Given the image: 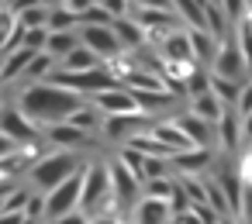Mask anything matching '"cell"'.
Segmentation results:
<instances>
[{"instance_id": "obj_11", "label": "cell", "mask_w": 252, "mask_h": 224, "mask_svg": "<svg viewBox=\"0 0 252 224\" xmlns=\"http://www.w3.org/2000/svg\"><path fill=\"white\" fill-rule=\"evenodd\" d=\"M173 124L190 138V145H193V148H211V152H214V141H218L214 124H207V121L193 117L190 111H176V114H173Z\"/></svg>"}, {"instance_id": "obj_21", "label": "cell", "mask_w": 252, "mask_h": 224, "mask_svg": "<svg viewBox=\"0 0 252 224\" xmlns=\"http://www.w3.org/2000/svg\"><path fill=\"white\" fill-rule=\"evenodd\" d=\"M100 66H104V59L97 52H90L87 45H80L59 62V73H90V69H100Z\"/></svg>"}, {"instance_id": "obj_14", "label": "cell", "mask_w": 252, "mask_h": 224, "mask_svg": "<svg viewBox=\"0 0 252 224\" xmlns=\"http://www.w3.org/2000/svg\"><path fill=\"white\" fill-rule=\"evenodd\" d=\"M35 56L38 52H28V49H14L7 56H0V90L21 86V80H25V73H28V66H32Z\"/></svg>"}, {"instance_id": "obj_37", "label": "cell", "mask_w": 252, "mask_h": 224, "mask_svg": "<svg viewBox=\"0 0 252 224\" xmlns=\"http://www.w3.org/2000/svg\"><path fill=\"white\" fill-rule=\"evenodd\" d=\"M235 111H238L242 117H249V114H252V80L245 83V90H242V100H238V107H235Z\"/></svg>"}, {"instance_id": "obj_9", "label": "cell", "mask_w": 252, "mask_h": 224, "mask_svg": "<svg viewBox=\"0 0 252 224\" xmlns=\"http://www.w3.org/2000/svg\"><path fill=\"white\" fill-rule=\"evenodd\" d=\"M80 42H83L90 52H97L104 62H114V59L125 52L111 25H80Z\"/></svg>"}, {"instance_id": "obj_2", "label": "cell", "mask_w": 252, "mask_h": 224, "mask_svg": "<svg viewBox=\"0 0 252 224\" xmlns=\"http://www.w3.org/2000/svg\"><path fill=\"white\" fill-rule=\"evenodd\" d=\"M90 162V155L83 152H63V148H49L25 176V183L35 190V193H52L59 183H66L69 176H76L83 166Z\"/></svg>"}, {"instance_id": "obj_15", "label": "cell", "mask_w": 252, "mask_h": 224, "mask_svg": "<svg viewBox=\"0 0 252 224\" xmlns=\"http://www.w3.org/2000/svg\"><path fill=\"white\" fill-rule=\"evenodd\" d=\"M214 162L218 159H214L211 148H190V152H180V155L169 159V166H173L176 176H207L214 169Z\"/></svg>"}, {"instance_id": "obj_25", "label": "cell", "mask_w": 252, "mask_h": 224, "mask_svg": "<svg viewBox=\"0 0 252 224\" xmlns=\"http://www.w3.org/2000/svg\"><path fill=\"white\" fill-rule=\"evenodd\" d=\"M69 124L97 138V135H100V128H104V114H100V111H97V107H94V104L87 100V104H83V107H80V111H76V114L69 117Z\"/></svg>"}, {"instance_id": "obj_12", "label": "cell", "mask_w": 252, "mask_h": 224, "mask_svg": "<svg viewBox=\"0 0 252 224\" xmlns=\"http://www.w3.org/2000/svg\"><path fill=\"white\" fill-rule=\"evenodd\" d=\"M104 117H118V114H135L138 111V104H135V97L128 93V86H114V90H100V93H94V97H87Z\"/></svg>"}, {"instance_id": "obj_8", "label": "cell", "mask_w": 252, "mask_h": 224, "mask_svg": "<svg viewBox=\"0 0 252 224\" xmlns=\"http://www.w3.org/2000/svg\"><path fill=\"white\" fill-rule=\"evenodd\" d=\"M0 135H7V138L18 141L21 148H25V145H35V141H45L42 131H38V128H35L11 100L4 104V111H0Z\"/></svg>"}, {"instance_id": "obj_17", "label": "cell", "mask_w": 252, "mask_h": 224, "mask_svg": "<svg viewBox=\"0 0 252 224\" xmlns=\"http://www.w3.org/2000/svg\"><path fill=\"white\" fill-rule=\"evenodd\" d=\"M214 131H218V145H221V152L231 155V152L242 145V114H238L235 107H228L224 117L214 124Z\"/></svg>"}, {"instance_id": "obj_41", "label": "cell", "mask_w": 252, "mask_h": 224, "mask_svg": "<svg viewBox=\"0 0 252 224\" xmlns=\"http://www.w3.org/2000/svg\"><path fill=\"white\" fill-rule=\"evenodd\" d=\"M238 172H242V179H245V186H252V152L238 162Z\"/></svg>"}, {"instance_id": "obj_1", "label": "cell", "mask_w": 252, "mask_h": 224, "mask_svg": "<svg viewBox=\"0 0 252 224\" xmlns=\"http://www.w3.org/2000/svg\"><path fill=\"white\" fill-rule=\"evenodd\" d=\"M11 104L38 128V131H49L56 124H66L83 104L87 97L59 86V83H32V86H18V93L11 97Z\"/></svg>"}, {"instance_id": "obj_45", "label": "cell", "mask_w": 252, "mask_h": 224, "mask_svg": "<svg viewBox=\"0 0 252 224\" xmlns=\"http://www.w3.org/2000/svg\"><path fill=\"white\" fill-rule=\"evenodd\" d=\"M0 224H25V214H0Z\"/></svg>"}, {"instance_id": "obj_36", "label": "cell", "mask_w": 252, "mask_h": 224, "mask_svg": "<svg viewBox=\"0 0 252 224\" xmlns=\"http://www.w3.org/2000/svg\"><path fill=\"white\" fill-rule=\"evenodd\" d=\"M63 7H66V11H73V14L83 21V14L97 7V0H63Z\"/></svg>"}, {"instance_id": "obj_30", "label": "cell", "mask_w": 252, "mask_h": 224, "mask_svg": "<svg viewBox=\"0 0 252 224\" xmlns=\"http://www.w3.org/2000/svg\"><path fill=\"white\" fill-rule=\"evenodd\" d=\"M18 25H21L25 31H32V28H49V7H28V11H21V14H18Z\"/></svg>"}, {"instance_id": "obj_51", "label": "cell", "mask_w": 252, "mask_h": 224, "mask_svg": "<svg viewBox=\"0 0 252 224\" xmlns=\"http://www.w3.org/2000/svg\"><path fill=\"white\" fill-rule=\"evenodd\" d=\"M42 224H49V221H42Z\"/></svg>"}, {"instance_id": "obj_40", "label": "cell", "mask_w": 252, "mask_h": 224, "mask_svg": "<svg viewBox=\"0 0 252 224\" xmlns=\"http://www.w3.org/2000/svg\"><path fill=\"white\" fill-rule=\"evenodd\" d=\"M131 7H162V11H173V0H131Z\"/></svg>"}, {"instance_id": "obj_5", "label": "cell", "mask_w": 252, "mask_h": 224, "mask_svg": "<svg viewBox=\"0 0 252 224\" xmlns=\"http://www.w3.org/2000/svg\"><path fill=\"white\" fill-rule=\"evenodd\" d=\"M94 159V155H90ZM87 169V166H83ZM83 169L76 176H69L66 183H59L52 193H45V221H59L73 210H80V196H83Z\"/></svg>"}, {"instance_id": "obj_29", "label": "cell", "mask_w": 252, "mask_h": 224, "mask_svg": "<svg viewBox=\"0 0 252 224\" xmlns=\"http://www.w3.org/2000/svg\"><path fill=\"white\" fill-rule=\"evenodd\" d=\"M49 31H80V18L66 7L49 11Z\"/></svg>"}, {"instance_id": "obj_24", "label": "cell", "mask_w": 252, "mask_h": 224, "mask_svg": "<svg viewBox=\"0 0 252 224\" xmlns=\"http://www.w3.org/2000/svg\"><path fill=\"white\" fill-rule=\"evenodd\" d=\"M83 42H80V31H49V45H45V52L52 56V59H66L73 49H80Z\"/></svg>"}, {"instance_id": "obj_35", "label": "cell", "mask_w": 252, "mask_h": 224, "mask_svg": "<svg viewBox=\"0 0 252 224\" xmlns=\"http://www.w3.org/2000/svg\"><path fill=\"white\" fill-rule=\"evenodd\" d=\"M97 4L118 21V18H131V0H97Z\"/></svg>"}, {"instance_id": "obj_7", "label": "cell", "mask_w": 252, "mask_h": 224, "mask_svg": "<svg viewBox=\"0 0 252 224\" xmlns=\"http://www.w3.org/2000/svg\"><path fill=\"white\" fill-rule=\"evenodd\" d=\"M211 73H214V76H221V80L249 83L252 69H249V59L242 56V49H238V42H235V38H224V42H221V49H218V59H214V66H211Z\"/></svg>"}, {"instance_id": "obj_47", "label": "cell", "mask_w": 252, "mask_h": 224, "mask_svg": "<svg viewBox=\"0 0 252 224\" xmlns=\"http://www.w3.org/2000/svg\"><path fill=\"white\" fill-rule=\"evenodd\" d=\"M218 224H242V221H238V217H221Z\"/></svg>"}, {"instance_id": "obj_49", "label": "cell", "mask_w": 252, "mask_h": 224, "mask_svg": "<svg viewBox=\"0 0 252 224\" xmlns=\"http://www.w3.org/2000/svg\"><path fill=\"white\" fill-rule=\"evenodd\" d=\"M0 4H14V0H0Z\"/></svg>"}, {"instance_id": "obj_27", "label": "cell", "mask_w": 252, "mask_h": 224, "mask_svg": "<svg viewBox=\"0 0 252 224\" xmlns=\"http://www.w3.org/2000/svg\"><path fill=\"white\" fill-rule=\"evenodd\" d=\"M242 90H245V83H235V80H221V76H214L211 73V93L224 104V107H238V100H242Z\"/></svg>"}, {"instance_id": "obj_50", "label": "cell", "mask_w": 252, "mask_h": 224, "mask_svg": "<svg viewBox=\"0 0 252 224\" xmlns=\"http://www.w3.org/2000/svg\"><path fill=\"white\" fill-rule=\"evenodd\" d=\"M207 4H221V0H207Z\"/></svg>"}, {"instance_id": "obj_42", "label": "cell", "mask_w": 252, "mask_h": 224, "mask_svg": "<svg viewBox=\"0 0 252 224\" xmlns=\"http://www.w3.org/2000/svg\"><path fill=\"white\" fill-rule=\"evenodd\" d=\"M18 148H21L18 141H11L7 135H0V159H7V155H11V152H18Z\"/></svg>"}, {"instance_id": "obj_3", "label": "cell", "mask_w": 252, "mask_h": 224, "mask_svg": "<svg viewBox=\"0 0 252 224\" xmlns=\"http://www.w3.org/2000/svg\"><path fill=\"white\" fill-rule=\"evenodd\" d=\"M80 210L87 217H100L111 214V162L107 159H90L83 169V196H80Z\"/></svg>"}, {"instance_id": "obj_31", "label": "cell", "mask_w": 252, "mask_h": 224, "mask_svg": "<svg viewBox=\"0 0 252 224\" xmlns=\"http://www.w3.org/2000/svg\"><path fill=\"white\" fill-rule=\"evenodd\" d=\"M142 176H145V179H166V176H176V172H173L169 159H152V155H145V169H142Z\"/></svg>"}, {"instance_id": "obj_34", "label": "cell", "mask_w": 252, "mask_h": 224, "mask_svg": "<svg viewBox=\"0 0 252 224\" xmlns=\"http://www.w3.org/2000/svg\"><path fill=\"white\" fill-rule=\"evenodd\" d=\"M25 217L35 221V224L45 221V193H32V200H28V207H25Z\"/></svg>"}, {"instance_id": "obj_32", "label": "cell", "mask_w": 252, "mask_h": 224, "mask_svg": "<svg viewBox=\"0 0 252 224\" xmlns=\"http://www.w3.org/2000/svg\"><path fill=\"white\" fill-rule=\"evenodd\" d=\"M235 42H238L242 56L249 59V69H252V21H249V18L235 25Z\"/></svg>"}, {"instance_id": "obj_4", "label": "cell", "mask_w": 252, "mask_h": 224, "mask_svg": "<svg viewBox=\"0 0 252 224\" xmlns=\"http://www.w3.org/2000/svg\"><path fill=\"white\" fill-rule=\"evenodd\" d=\"M138 200H142V179L114 155L111 159V214L131 224Z\"/></svg>"}, {"instance_id": "obj_26", "label": "cell", "mask_w": 252, "mask_h": 224, "mask_svg": "<svg viewBox=\"0 0 252 224\" xmlns=\"http://www.w3.org/2000/svg\"><path fill=\"white\" fill-rule=\"evenodd\" d=\"M204 31H211L218 42H224L228 38V31H231V21H228V14L221 11V4H204Z\"/></svg>"}, {"instance_id": "obj_18", "label": "cell", "mask_w": 252, "mask_h": 224, "mask_svg": "<svg viewBox=\"0 0 252 224\" xmlns=\"http://www.w3.org/2000/svg\"><path fill=\"white\" fill-rule=\"evenodd\" d=\"M131 224H173V210H169V200H152V196H142L135 214H131Z\"/></svg>"}, {"instance_id": "obj_6", "label": "cell", "mask_w": 252, "mask_h": 224, "mask_svg": "<svg viewBox=\"0 0 252 224\" xmlns=\"http://www.w3.org/2000/svg\"><path fill=\"white\" fill-rule=\"evenodd\" d=\"M149 128H152V117H149V114H142V111H135V114L104 117V128H100V135H104L111 145L125 148L131 138H138V135H142V131H149Z\"/></svg>"}, {"instance_id": "obj_43", "label": "cell", "mask_w": 252, "mask_h": 224, "mask_svg": "<svg viewBox=\"0 0 252 224\" xmlns=\"http://www.w3.org/2000/svg\"><path fill=\"white\" fill-rule=\"evenodd\" d=\"M242 141H245V145H252V114H249V117H242Z\"/></svg>"}, {"instance_id": "obj_33", "label": "cell", "mask_w": 252, "mask_h": 224, "mask_svg": "<svg viewBox=\"0 0 252 224\" xmlns=\"http://www.w3.org/2000/svg\"><path fill=\"white\" fill-rule=\"evenodd\" d=\"M45 45H49V28H32L21 35V49L28 52H45Z\"/></svg>"}, {"instance_id": "obj_20", "label": "cell", "mask_w": 252, "mask_h": 224, "mask_svg": "<svg viewBox=\"0 0 252 224\" xmlns=\"http://www.w3.org/2000/svg\"><path fill=\"white\" fill-rule=\"evenodd\" d=\"M190 45H193V62H197V66H204V69H211V66H214V59H218L221 42H218L211 31H190Z\"/></svg>"}, {"instance_id": "obj_28", "label": "cell", "mask_w": 252, "mask_h": 224, "mask_svg": "<svg viewBox=\"0 0 252 224\" xmlns=\"http://www.w3.org/2000/svg\"><path fill=\"white\" fill-rule=\"evenodd\" d=\"M176 190V176H166V179H145L142 183V196H152V200H169Z\"/></svg>"}, {"instance_id": "obj_38", "label": "cell", "mask_w": 252, "mask_h": 224, "mask_svg": "<svg viewBox=\"0 0 252 224\" xmlns=\"http://www.w3.org/2000/svg\"><path fill=\"white\" fill-rule=\"evenodd\" d=\"M238 221L252 224V186H245V193H242V214H238Z\"/></svg>"}, {"instance_id": "obj_44", "label": "cell", "mask_w": 252, "mask_h": 224, "mask_svg": "<svg viewBox=\"0 0 252 224\" xmlns=\"http://www.w3.org/2000/svg\"><path fill=\"white\" fill-rule=\"evenodd\" d=\"M90 224H128V221H121L114 214H100V217H90Z\"/></svg>"}, {"instance_id": "obj_23", "label": "cell", "mask_w": 252, "mask_h": 224, "mask_svg": "<svg viewBox=\"0 0 252 224\" xmlns=\"http://www.w3.org/2000/svg\"><path fill=\"white\" fill-rule=\"evenodd\" d=\"M173 11L190 31H204V0H173Z\"/></svg>"}, {"instance_id": "obj_39", "label": "cell", "mask_w": 252, "mask_h": 224, "mask_svg": "<svg viewBox=\"0 0 252 224\" xmlns=\"http://www.w3.org/2000/svg\"><path fill=\"white\" fill-rule=\"evenodd\" d=\"M49 224H90V217H87L83 210H73V214H66V217H59V221H49Z\"/></svg>"}, {"instance_id": "obj_13", "label": "cell", "mask_w": 252, "mask_h": 224, "mask_svg": "<svg viewBox=\"0 0 252 224\" xmlns=\"http://www.w3.org/2000/svg\"><path fill=\"white\" fill-rule=\"evenodd\" d=\"M159 52V59L169 66V62H193V45H190V28H180V31H169L166 38H159L152 45Z\"/></svg>"}, {"instance_id": "obj_52", "label": "cell", "mask_w": 252, "mask_h": 224, "mask_svg": "<svg viewBox=\"0 0 252 224\" xmlns=\"http://www.w3.org/2000/svg\"><path fill=\"white\" fill-rule=\"evenodd\" d=\"M249 152H252V145H249Z\"/></svg>"}, {"instance_id": "obj_22", "label": "cell", "mask_w": 252, "mask_h": 224, "mask_svg": "<svg viewBox=\"0 0 252 224\" xmlns=\"http://www.w3.org/2000/svg\"><path fill=\"white\" fill-rule=\"evenodd\" d=\"M193 117H200V121H207V124H218L221 117H224V104L214 97V93H204V97H197V100H190V107H187Z\"/></svg>"}, {"instance_id": "obj_46", "label": "cell", "mask_w": 252, "mask_h": 224, "mask_svg": "<svg viewBox=\"0 0 252 224\" xmlns=\"http://www.w3.org/2000/svg\"><path fill=\"white\" fill-rule=\"evenodd\" d=\"M42 7H49V11H56V7H63V0H38Z\"/></svg>"}, {"instance_id": "obj_19", "label": "cell", "mask_w": 252, "mask_h": 224, "mask_svg": "<svg viewBox=\"0 0 252 224\" xmlns=\"http://www.w3.org/2000/svg\"><path fill=\"white\" fill-rule=\"evenodd\" d=\"M149 135H152V138H159V141H162L173 155H180V152H190V148H193V145H190V138H187V135H183L173 121H152Z\"/></svg>"}, {"instance_id": "obj_16", "label": "cell", "mask_w": 252, "mask_h": 224, "mask_svg": "<svg viewBox=\"0 0 252 224\" xmlns=\"http://www.w3.org/2000/svg\"><path fill=\"white\" fill-rule=\"evenodd\" d=\"M111 28H114V35H118V42H121L125 52H142V49H149V35L142 31V25H138L135 18H118V21H111Z\"/></svg>"}, {"instance_id": "obj_48", "label": "cell", "mask_w": 252, "mask_h": 224, "mask_svg": "<svg viewBox=\"0 0 252 224\" xmlns=\"http://www.w3.org/2000/svg\"><path fill=\"white\" fill-rule=\"evenodd\" d=\"M4 104H7V97H4V90H0V111H4Z\"/></svg>"}, {"instance_id": "obj_10", "label": "cell", "mask_w": 252, "mask_h": 224, "mask_svg": "<svg viewBox=\"0 0 252 224\" xmlns=\"http://www.w3.org/2000/svg\"><path fill=\"white\" fill-rule=\"evenodd\" d=\"M42 138H45V145L49 148H63V152H90L94 145H97V138L94 135H87V131H80V128H73L69 121L66 124H56V128H49V131H42Z\"/></svg>"}]
</instances>
